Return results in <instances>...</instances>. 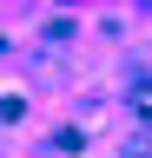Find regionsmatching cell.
Listing matches in <instances>:
<instances>
[{
  "instance_id": "1",
  "label": "cell",
  "mask_w": 152,
  "mask_h": 158,
  "mask_svg": "<svg viewBox=\"0 0 152 158\" xmlns=\"http://www.w3.org/2000/svg\"><path fill=\"white\" fill-rule=\"evenodd\" d=\"M139 112H145V118H152V86H139Z\"/></svg>"
}]
</instances>
